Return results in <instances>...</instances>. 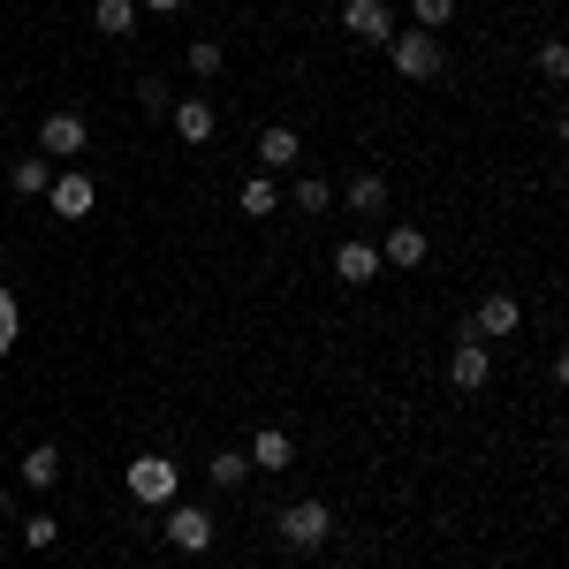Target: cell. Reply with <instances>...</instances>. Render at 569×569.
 Instances as JSON below:
<instances>
[{"instance_id": "1", "label": "cell", "mask_w": 569, "mask_h": 569, "mask_svg": "<svg viewBox=\"0 0 569 569\" xmlns=\"http://www.w3.org/2000/svg\"><path fill=\"white\" fill-rule=\"evenodd\" d=\"M122 493H130L137 509H168V501H182V463L168 448H144V456H130V471H122Z\"/></svg>"}, {"instance_id": "15", "label": "cell", "mask_w": 569, "mask_h": 569, "mask_svg": "<svg viewBox=\"0 0 569 569\" xmlns=\"http://www.w3.org/2000/svg\"><path fill=\"white\" fill-rule=\"evenodd\" d=\"M16 479L31 486V493H53V486H61V448H53V440H39V448H23Z\"/></svg>"}, {"instance_id": "12", "label": "cell", "mask_w": 569, "mask_h": 569, "mask_svg": "<svg viewBox=\"0 0 569 569\" xmlns=\"http://www.w3.org/2000/svg\"><path fill=\"white\" fill-rule=\"evenodd\" d=\"M168 122H176L182 144H206V137L220 130V107H213V99H176V107H168Z\"/></svg>"}, {"instance_id": "7", "label": "cell", "mask_w": 569, "mask_h": 569, "mask_svg": "<svg viewBox=\"0 0 569 569\" xmlns=\"http://www.w3.org/2000/svg\"><path fill=\"white\" fill-rule=\"evenodd\" d=\"M46 206L61 220H84L91 206H99V182L84 176V168H53V182H46Z\"/></svg>"}, {"instance_id": "17", "label": "cell", "mask_w": 569, "mask_h": 569, "mask_svg": "<svg viewBox=\"0 0 569 569\" xmlns=\"http://www.w3.org/2000/svg\"><path fill=\"white\" fill-rule=\"evenodd\" d=\"M236 206H243V220H273V213H281V182H273V176H251L243 190H236Z\"/></svg>"}, {"instance_id": "3", "label": "cell", "mask_w": 569, "mask_h": 569, "mask_svg": "<svg viewBox=\"0 0 569 569\" xmlns=\"http://www.w3.org/2000/svg\"><path fill=\"white\" fill-rule=\"evenodd\" d=\"M273 531H281L289 555H319V547L335 539V509H327L319 493H305V501H289V509L273 517Z\"/></svg>"}, {"instance_id": "23", "label": "cell", "mask_w": 569, "mask_h": 569, "mask_svg": "<svg viewBox=\"0 0 569 569\" xmlns=\"http://www.w3.org/2000/svg\"><path fill=\"white\" fill-rule=\"evenodd\" d=\"M23 342V305H16V289H0V357Z\"/></svg>"}, {"instance_id": "9", "label": "cell", "mask_w": 569, "mask_h": 569, "mask_svg": "<svg viewBox=\"0 0 569 569\" xmlns=\"http://www.w3.org/2000/svg\"><path fill=\"white\" fill-rule=\"evenodd\" d=\"M517 327H525V305H517L509 289H493V297H479V311H471V335H479V342H509Z\"/></svg>"}, {"instance_id": "6", "label": "cell", "mask_w": 569, "mask_h": 569, "mask_svg": "<svg viewBox=\"0 0 569 569\" xmlns=\"http://www.w3.org/2000/svg\"><path fill=\"white\" fill-rule=\"evenodd\" d=\"M493 380V350H486L479 335H456V350H448V388L456 395H479Z\"/></svg>"}, {"instance_id": "2", "label": "cell", "mask_w": 569, "mask_h": 569, "mask_svg": "<svg viewBox=\"0 0 569 569\" xmlns=\"http://www.w3.org/2000/svg\"><path fill=\"white\" fill-rule=\"evenodd\" d=\"M388 61H395L402 84H433L440 69H448V46H440V31H418V23H410V31L388 39Z\"/></svg>"}, {"instance_id": "4", "label": "cell", "mask_w": 569, "mask_h": 569, "mask_svg": "<svg viewBox=\"0 0 569 569\" xmlns=\"http://www.w3.org/2000/svg\"><path fill=\"white\" fill-rule=\"evenodd\" d=\"M402 23H395V8L388 0H342V39H357V46H388Z\"/></svg>"}, {"instance_id": "27", "label": "cell", "mask_w": 569, "mask_h": 569, "mask_svg": "<svg viewBox=\"0 0 569 569\" xmlns=\"http://www.w3.org/2000/svg\"><path fill=\"white\" fill-rule=\"evenodd\" d=\"M190 0H137V16H182Z\"/></svg>"}, {"instance_id": "8", "label": "cell", "mask_w": 569, "mask_h": 569, "mask_svg": "<svg viewBox=\"0 0 569 569\" xmlns=\"http://www.w3.org/2000/svg\"><path fill=\"white\" fill-rule=\"evenodd\" d=\"M91 144V130H84V114H69V107H53L39 122V160H77Z\"/></svg>"}, {"instance_id": "16", "label": "cell", "mask_w": 569, "mask_h": 569, "mask_svg": "<svg viewBox=\"0 0 569 569\" xmlns=\"http://www.w3.org/2000/svg\"><path fill=\"white\" fill-rule=\"evenodd\" d=\"M305 160V137L289 130V122H266L259 130V168H297Z\"/></svg>"}, {"instance_id": "24", "label": "cell", "mask_w": 569, "mask_h": 569, "mask_svg": "<svg viewBox=\"0 0 569 569\" xmlns=\"http://www.w3.org/2000/svg\"><path fill=\"white\" fill-rule=\"evenodd\" d=\"M182 61H190V77H220V39H190Z\"/></svg>"}, {"instance_id": "22", "label": "cell", "mask_w": 569, "mask_h": 569, "mask_svg": "<svg viewBox=\"0 0 569 569\" xmlns=\"http://www.w3.org/2000/svg\"><path fill=\"white\" fill-rule=\"evenodd\" d=\"M206 479H213V486H243V479H251V456H236V448H220L213 463H206Z\"/></svg>"}, {"instance_id": "11", "label": "cell", "mask_w": 569, "mask_h": 569, "mask_svg": "<svg viewBox=\"0 0 569 569\" xmlns=\"http://www.w3.org/2000/svg\"><path fill=\"white\" fill-rule=\"evenodd\" d=\"M342 206H350L357 220H388V176H380V168H357V176L342 182Z\"/></svg>"}, {"instance_id": "20", "label": "cell", "mask_w": 569, "mask_h": 569, "mask_svg": "<svg viewBox=\"0 0 569 569\" xmlns=\"http://www.w3.org/2000/svg\"><path fill=\"white\" fill-rule=\"evenodd\" d=\"M16 539H23L31 555H46V547H61V517H53V509H31V517L16 525Z\"/></svg>"}, {"instance_id": "25", "label": "cell", "mask_w": 569, "mask_h": 569, "mask_svg": "<svg viewBox=\"0 0 569 569\" xmlns=\"http://www.w3.org/2000/svg\"><path fill=\"white\" fill-rule=\"evenodd\" d=\"M539 77H555V84L569 77V46L562 39H539Z\"/></svg>"}, {"instance_id": "19", "label": "cell", "mask_w": 569, "mask_h": 569, "mask_svg": "<svg viewBox=\"0 0 569 569\" xmlns=\"http://www.w3.org/2000/svg\"><path fill=\"white\" fill-rule=\"evenodd\" d=\"M46 182H53V160H39V152L8 168V190H16V198H46Z\"/></svg>"}, {"instance_id": "13", "label": "cell", "mask_w": 569, "mask_h": 569, "mask_svg": "<svg viewBox=\"0 0 569 569\" xmlns=\"http://www.w3.org/2000/svg\"><path fill=\"white\" fill-rule=\"evenodd\" d=\"M426 259H433L426 228H388V236H380V266H402V273H410V266H426Z\"/></svg>"}, {"instance_id": "18", "label": "cell", "mask_w": 569, "mask_h": 569, "mask_svg": "<svg viewBox=\"0 0 569 569\" xmlns=\"http://www.w3.org/2000/svg\"><path fill=\"white\" fill-rule=\"evenodd\" d=\"M91 23H99V39H130L137 31V0H91Z\"/></svg>"}, {"instance_id": "26", "label": "cell", "mask_w": 569, "mask_h": 569, "mask_svg": "<svg viewBox=\"0 0 569 569\" xmlns=\"http://www.w3.org/2000/svg\"><path fill=\"white\" fill-rule=\"evenodd\" d=\"M410 16H418V31H440L456 16V0H410Z\"/></svg>"}, {"instance_id": "14", "label": "cell", "mask_w": 569, "mask_h": 569, "mask_svg": "<svg viewBox=\"0 0 569 569\" xmlns=\"http://www.w3.org/2000/svg\"><path fill=\"white\" fill-rule=\"evenodd\" d=\"M243 456H251V471H289V463H297V440L281 433V426H259Z\"/></svg>"}, {"instance_id": "5", "label": "cell", "mask_w": 569, "mask_h": 569, "mask_svg": "<svg viewBox=\"0 0 569 569\" xmlns=\"http://www.w3.org/2000/svg\"><path fill=\"white\" fill-rule=\"evenodd\" d=\"M160 539H168L176 555H206V547H213V517H206L198 501H168V525H160Z\"/></svg>"}, {"instance_id": "21", "label": "cell", "mask_w": 569, "mask_h": 569, "mask_svg": "<svg viewBox=\"0 0 569 569\" xmlns=\"http://www.w3.org/2000/svg\"><path fill=\"white\" fill-rule=\"evenodd\" d=\"M289 206H297V213H327V206H335V182H319V176H297V190H289Z\"/></svg>"}, {"instance_id": "10", "label": "cell", "mask_w": 569, "mask_h": 569, "mask_svg": "<svg viewBox=\"0 0 569 569\" xmlns=\"http://www.w3.org/2000/svg\"><path fill=\"white\" fill-rule=\"evenodd\" d=\"M335 281H350V289H372V281H380V243H365V236H342V243H335Z\"/></svg>"}]
</instances>
